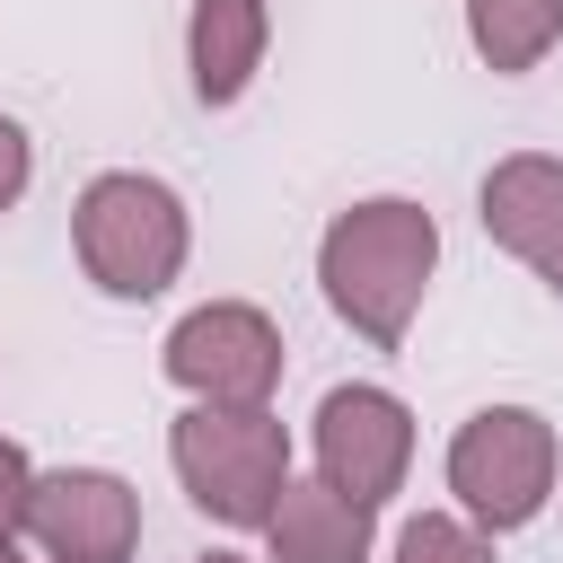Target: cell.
Segmentation results:
<instances>
[{
  "instance_id": "cell-1",
  "label": "cell",
  "mask_w": 563,
  "mask_h": 563,
  "mask_svg": "<svg viewBox=\"0 0 563 563\" xmlns=\"http://www.w3.org/2000/svg\"><path fill=\"white\" fill-rule=\"evenodd\" d=\"M431 264H440V220H431L422 202H405V194L352 202V211L325 229V246H317L325 308H334L361 343H378V352L405 343V325H413V308H422V290H431Z\"/></svg>"
},
{
  "instance_id": "cell-2",
  "label": "cell",
  "mask_w": 563,
  "mask_h": 563,
  "mask_svg": "<svg viewBox=\"0 0 563 563\" xmlns=\"http://www.w3.org/2000/svg\"><path fill=\"white\" fill-rule=\"evenodd\" d=\"M167 457H176L185 501L220 528H264L282 484H290V431L273 422V405H255V413L185 405L176 431H167Z\"/></svg>"
},
{
  "instance_id": "cell-3",
  "label": "cell",
  "mask_w": 563,
  "mask_h": 563,
  "mask_svg": "<svg viewBox=\"0 0 563 563\" xmlns=\"http://www.w3.org/2000/svg\"><path fill=\"white\" fill-rule=\"evenodd\" d=\"M70 238H79V264H88V282L106 299H158L185 273V246H194L185 202L158 176H132V167H114V176H97L79 194Z\"/></svg>"
},
{
  "instance_id": "cell-4",
  "label": "cell",
  "mask_w": 563,
  "mask_h": 563,
  "mask_svg": "<svg viewBox=\"0 0 563 563\" xmlns=\"http://www.w3.org/2000/svg\"><path fill=\"white\" fill-rule=\"evenodd\" d=\"M449 493H457L466 528H484V537L528 528L554 493V422L528 405H484L449 440Z\"/></svg>"
},
{
  "instance_id": "cell-5",
  "label": "cell",
  "mask_w": 563,
  "mask_h": 563,
  "mask_svg": "<svg viewBox=\"0 0 563 563\" xmlns=\"http://www.w3.org/2000/svg\"><path fill=\"white\" fill-rule=\"evenodd\" d=\"M167 378H176L194 405L255 413V405H273V387H282V334H273L264 308L211 299V308L176 317V334H167Z\"/></svg>"
},
{
  "instance_id": "cell-6",
  "label": "cell",
  "mask_w": 563,
  "mask_h": 563,
  "mask_svg": "<svg viewBox=\"0 0 563 563\" xmlns=\"http://www.w3.org/2000/svg\"><path fill=\"white\" fill-rule=\"evenodd\" d=\"M405 466H413V413L387 387H334L317 405V475L343 501L378 510L405 484Z\"/></svg>"
},
{
  "instance_id": "cell-7",
  "label": "cell",
  "mask_w": 563,
  "mask_h": 563,
  "mask_svg": "<svg viewBox=\"0 0 563 563\" xmlns=\"http://www.w3.org/2000/svg\"><path fill=\"white\" fill-rule=\"evenodd\" d=\"M26 537L44 545V563H132V545H141V493L123 475H106V466L35 475Z\"/></svg>"
},
{
  "instance_id": "cell-8",
  "label": "cell",
  "mask_w": 563,
  "mask_h": 563,
  "mask_svg": "<svg viewBox=\"0 0 563 563\" xmlns=\"http://www.w3.org/2000/svg\"><path fill=\"white\" fill-rule=\"evenodd\" d=\"M484 238L501 255H519L554 299H563V158L519 150L484 176Z\"/></svg>"
},
{
  "instance_id": "cell-9",
  "label": "cell",
  "mask_w": 563,
  "mask_h": 563,
  "mask_svg": "<svg viewBox=\"0 0 563 563\" xmlns=\"http://www.w3.org/2000/svg\"><path fill=\"white\" fill-rule=\"evenodd\" d=\"M264 537H273V563H369V510L343 501L325 475H290Z\"/></svg>"
},
{
  "instance_id": "cell-10",
  "label": "cell",
  "mask_w": 563,
  "mask_h": 563,
  "mask_svg": "<svg viewBox=\"0 0 563 563\" xmlns=\"http://www.w3.org/2000/svg\"><path fill=\"white\" fill-rule=\"evenodd\" d=\"M264 0H194V26H185V62H194V97L202 106H238L255 62H264Z\"/></svg>"
},
{
  "instance_id": "cell-11",
  "label": "cell",
  "mask_w": 563,
  "mask_h": 563,
  "mask_svg": "<svg viewBox=\"0 0 563 563\" xmlns=\"http://www.w3.org/2000/svg\"><path fill=\"white\" fill-rule=\"evenodd\" d=\"M466 35L493 70H537L563 44V0H466Z\"/></svg>"
},
{
  "instance_id": "cell-12",
  "label": "cell",
  "mask_w": 563,
  "mask_h": 563,
  "mask_svg": "<svg viewBox=\"0 0 563 563\" xmlns=\"http://www.w3.org/2000/svg\"><path fill=\"white\" fill-rule=\"evenodd\" d=\"M396 563H493V537L466 528L457 510H422V519H405Z\"/></svg>"
},
{
  "instance_id": "cell-13",
  "label": "cell",
  "mask_w": 563,
  "mask_h": 563,
  "mask_svg": "<svg viewBox=\"0 0 563 563\" xmlns=\"http://www.w3.org/2000/svg\"><path fill=\"white\" fill-rule=\"evenodd\" d=\"M26 501H35V466H26L18 440H0V537L26 528Z\"/></svg>"
},
{
  "instance_id": "cell-14",
  "label": "cell",
  "mask_w": 563,
  "mask_h": 563,
  "mask_svg": "<svg viewBox=\"0 0 563 563\" xmlns=\"http://www.w3.org/2000/svg\"><path fill=\"white\" fill-rule=\"evenodd\" d=\"M26 176H35V150H26V132H18L9 114H0V211H9L18 194H26Z\"/></svg>"
},
{
  "instance_id": "cell-15",
  "label": "cell",
  "mask_w": 563,
  "mask_h": 563,
  "mask_svg": "<svg viewBox=\"0 0 563 563\" xmlns=\"http://www.w3.org/2000/svg\"><path fill=\"white\" fill-rule=\"evenodd\" d=\"M194 563H255V554H229V545H220V554H194Z\"/></svg>"
},
{
  "instance_id": "cell-16",
  "label": "cell",
  "mask_w": 563,
  "mask_h": 563,
  "mask_svg": "<svg viewBox=\"0 0 563 563\" xmlns=\"http://www.w3.org/2000/svg\"><path fill=\"white\" fill-rule=\"evenodd\" d=\"M0 563H26V554H18V537H0Z\"/></svg>"
}]
</instances>
